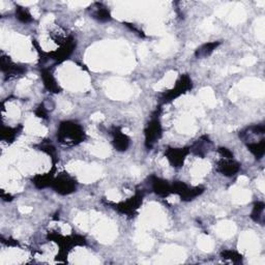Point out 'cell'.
<instances>
[{"instance_id":"obj_20","label":"cell","mask_w":265,"mask_h":265,"mask_svg":"<svg viewBox=\"0 0 265 265\" xmlns=\"http://www.w3.org/2000/svg\"><path fill=\"white\" fill-rule=\"evenodd\" d=\"M264 203L259 201V202H256L254 204V207H253V210L251 213V218L252 220L254 221V222L256 223H260V224H263L264 222Z\"/></svg>"},{"instance_id":"obj_11","label":"cell","mask_w":265,"mask_h":265,"mask_svg":"<svg viewBox=\"0 0 265 265\" xmlns=\"http://www.w3.org/2000/svg\"><path fill=\"white\" fill-rule=\"evenodd\" d=\"M111 134L113 136V146L117 152H127L130 147L131 140L130 138L121 131L120 128H113Z\"/></svg>"},{"instance_id":"obj_9","label":"cell","mask_w":265,"mask_h":265,"mask_svg":"<svg viewBox=\"0 0 265 265\" xmlns=\"http://www.w3.org/2000/svg\"><path fill=\"white\" fill-rule=\"evenodd\" d=\"M241 170V164L236 162L234 158L222 157L217 163V171L227 177H232Z\"/></svg>"},{"instance_id":"obj_6","label":"cell","mask_w":265,"mask_h":265,"mask_svg":"<svg viewBox=\"0 0 265 265\" xmlns=\"http://www.w3.org/2000/svg\"><path fill=\"white\" fill-rule=\"evenodd\" d=\"M144 195L142 192H137L134 196L129 198L126 201H122L117 204H114V208H115L119 214L126 215L129 217H134L137 213V210L142 205Z\"/></svg>"},{"instance_id":"obj_19","label":"cell","mask_w":265,"mask_h":265,"mask_svg":"<svg viewBox=\"0 0 265 265\" xmlns=\"http://www.w3.org/2000/svg\"><path fill=\"white\" fill-rule=\"evenodd\" d=\"M23 129L22 126L12 128V127H2L1 132H0V138L5 141L7 143H12L15 139L19 135L20 131Z\"/></svg>"},{"instance_id":"obj_1","label":"cell","mask_w":265,"mask_h":265,"mask_svg":"<svg viewBox=\"0 0 265 265\" xmlns=\"http://www.w3.org/2000/svg\"><path fill=\"white\" fill-rule=\"evenodd\" d=\"M86 138L84 129L78 122L66 120L59 125L57 130V140L66 146H76L82 143Z\"/></svg>"},{"instance_id":"obj_23","label":"cell","mask_w":265,"mask_h":265,"mask_svg":"<svg viewBox=\"0 0 265 265\" xmlns=\"http://www.w3.org/2000/svg\"><path fill=\"white\" fill-rule=\"evenodd\" d=\"M41 150H43V152H45L47 155H49L53 161H56V149L55 147L51 145L50 143H47V144H43L41 146Z\"/></svg>"},{"instance_id":"obj_22","label":"cell","mask_w":265,"mask_h":265,"mask_svg":"<svg viewBox=\"0 0 265 265\" xmlns=\"http://www.w3.org/2000/svg\"><path fill=\"white\" fill-rule=\"evenodd\" d=\"M221 256H222L223 259L230 260L233 263H241L243 261V256L240 253H237L232 250H225L222 252Z\"/></svg>"},{"instance_id":"obj_17","label":"cell","mask_w":265,"mask_h":265,"mask_svg":"<svg viewBox=\"0 0 265 265\" xmlns=\"http://www.w3.org/2000/svg\"><path fill=\"white\" fill-rule=\"evenodd\" d=\"M221 45V42H210L203 44L196 51L195 56L197 58H206L214 53V51Z\"/></svg>"},{"instance_id":"obj_3","label":"cell","mask_w":265,"mask_h":265,"mask_svg":"<svg viewBox=\"0 0 265 265\" xmlns=\"http://www.w3.org/2000/svg\"><path fill=\"white\" fill-rule=\"evenodd\" d=\"M160 113L161 109H156L145 128V147L147 149H152L158 142V140L162 138L163 128L161 125L160 117H158L160 116Z\"/></svg>"},{"instance_id":"obj_2","label":"cell","mask_w":265,"mask_h":265,"mask_svg":"<svg viewBox=\"0 0 265 265\" xmlns=\"http://www.w3.org/2000/svg\"><path fill=\"white\" fill-rule=\"evenodd\" d=\"M192 88H193V81L191 77L188 74L181 75L171 89L167 90L166 92H163L161 94L160 101L162 104H169L173 102L174 100L178 99L182 94L190 91Z\"/></svg>"},{"instance_id":"obj_18","label":"cell","mask_w":265,"mask_h":265,"mask_svg":"<svg viewBox=\"0 0 265 265\" xmlns=\"http://www.w3.org/2000/svg\"><path fill=\"white\" fill-rule=\"evenodd\" d=\"M249 152L256 157V160H261L265 154V139L262 138L257 142H248L246 143Z\"/></svg>"},{"instance_id":"obj_13","label":"cell","mask_w":265,"mask_h":265,"mask_svg":"<svg viewBox=\"0 0 265 265\" xmlns=\"http://www.w3.org/2000/svg\"><path fill=\"white\" fill-rule=\"evenodd\" d=\"M41 77L43 79L44 86H45L46 89L53 93H58L61 91V88L58 85L57 81L55 80L54 76L51 73V70L48 68H43L41 72Z\"/></svg>"},{"instance_id":"obj_5","label":"cell","mask_w":265,"mask_h":265,"mask_svg":"<svg viewBox=\"0 0 265 265\" xmlns=\"http://www.w3.org/2000/svg\"><path fill=\"white\" fill-rule=\"evenodd\" d=\"M51 188L54 190L59 195H69L73 194L77 190V181L76 179L67 173H60L55 176Z\"/></svg>"},{"instance_id":"obj_4","label":"cell","mask_w":265,"mask_h":265,"mask_svg":"<svg viewBox=\"0 0 265 265\" xmlns=\"http://www.w3.org/2000/svg\"><path fill=\"white\" fill-rule=\"evenodd\" d=\"M48 240L54 242L58 244L60 248L59 257L64 256L66 257L68 252L72 250L74 246H81L86 243L85 238L81 235H70V236H63L57 233H50L48 235Z\"/></svg>"},{"instance_id":"obj_21","label":"cell","mask_w":265,"mask_h":265,"mask_svg":"<svg viewBox=\"0 0 265 265\" xmlns=\"http://www.w3.org/2000/svg\"><path fill=\"white\" fill-rule=\"evenodd\" d=\"M16 18L20 22L26 23V24L33 21V18L31 16V14L28 12L27 8H25L20 5L16 6Z\"/></svg>"},{"instance_id":"obj_14","label":"cell","mask_w":265,"mask_h":265,"mask_svg":"<svg viewBox=\"0 0 265 265\" xmlns=\"http://www.w3.org/2000/svg\"><path fill=\"white\" fill-rule=\"evenodd\" d=\"M210 144H211V141L208 139V137L202 136L192 146H190V153H193L195 155H199L203 157L208 152V146Z\"/></svg>"},{"instance_id":"obj_16","label":"cell","mask_w":265,"mask_h":265,"mask_svg":"<svg viewBox=\"0 0 265 265\" xmlns=\"http://www.w3.org/2000/svg\"><path fill=\"white\" fill-rule=\"evenodd\" d=\"M54 177L55 175L53 173V171H50L45 174H38L32 178V183L35 185V188L38 189H46L49 187L51 188V184Z\"/></svg>"},{"instance_id":"obj_15","label":"cell","mask_w":265,"mask_h":265,"mask_svg":"<svg viewBox=\"0 0 265 265\" xmlns=\"http://www.w3.org/2000/svg\"><path fill=\"white\" fill-rule=\"evenodd\" d=\"M91 8H92L91 16L95 20H98L99 22H103V23L109 22L112 20L110 11L107 7L104 6L102 3H95Z\"/></svg>"},{"instance_id":"obj_10","label":"cell","mask_w":265,"mask_h":265,"mask_svg":"<svg viewBox=\"0 0 265 265\" xmlns=\"http://www.w3.org/2000/svg\"><path fill=\"white\" fill-rule=\"evenodd\" d=\"M1 69L8 79L19 77L26 73V67L16 65L10 59V57L6 56L1 57Z\"/></svg>"},{"instance_id":"obj_12","label":"cell","mask_w":265,"mask_h":265,"mask_svg":"<svg viewBox=\"0 0 265 265\" xmlns=\"http://www.w3.org/2000/svg\"><path fill=\"white\" fill-rule=\"evenodd\" d=\"M150 185H152L154 193H155L156 195L160 197L166 198L172 194L171 183L160 177H156V176H152V177H150Z\"/></svg>"},{"instance_id":"obj_26","label":"cell","mask_w":265,"mask_h":265,"mask_svg":"<svg viewBox=\"0 0 265 265\" xmlns=\"http://www.w3.org/2000/svg\"><path fill=\"white\" fill-rule=\"evenodd\" d=\"M1 198L3 200H5V201H11L12 200V196L10 195V194H6V195H5V194L3 192L1 193Z\"/></svg>"},{"instance_id":"obj_8","label":"cell","mask_w":265,"mask_h":265,"mask_svg":"<svg viewBox=\"0 0 265 265\" xmlns=\"http://www.w3.org/2000/svg\"><path fill=\"white\" fill-rule=\"evenodd\" d=\"M190 147H181L174 148L169 147L166 149L165 156L167 157L168 162L173 168H180L183 166L185 158L190 155Z\"/></svg>"},{"instance_id":"obj_24","label":"cell","mask_w":265,"mask_h":265,"mask_svg":"<svg viewBox=\"0 0 265 265\" xmlns=\"http://www.w3.org/2000/svg\"><path fill=\"white\" fill-rule=\"evenodd\" d=\"M35 114H37V116L42 118V119H48V111L46 110L45 106H44V104L40 105L37 111H35Z\"/></svg>"},{"instance_id":"obj_7","label":"cell","mask_w":265,"mask_h":265,"mask_svg":"<svg viewBox=\"0 0 265 265\" xmlns=\"http://www.w3.org/2000/svg\"><path fill=\"white\" fill-rule=\"evenodd\" d=\"M75 48H76V40L73 37H68L66 39L64 43L60 44V47L57 50L48 53L47 58L55 60L58 64L63 63V61H65L73 54Z\"/></svg>"},{"instance_id":"obj_25","label":"cell","mask_w":265,"mask_h":265,"mask_svg":"<svg viewBox=\"0 0 265 265\" xmlns=\"http://www.w3.org/2000/svg\"><path fill=\"white\" fill-rule=\"evenodd\" d=\"M219 154L222 155V157H225V158H233V154L231 150H229L228 148L226 147H219L218 149Z\"/></svg>"}]
</instances>
